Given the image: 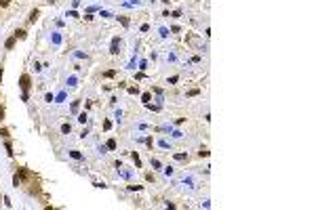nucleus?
<instances>
[{
	"label": "nucleus",
	"mask_w": 316,
	"mask_h": 210,
	"mask_svg": "<svg viewBox=\"0 0 316 210\" xmlns=\"http://www.w3.org/2000/svg\"><path fill=\"white\" fill-rule=\"evenodd\" d=\"M11 4V0H0V6H9Z\"/></svg>",
	"instance_id": "nucleus-10"
},
{
	"label": "nucleus",
	"mask_w": 316,
	"mask_h": 210,
	"mask_svg": "<svg viewBox=\"0 0 316 210\" xmlns=\"http://www.w3.org/2000/svg\"><path fill=\"white\" fill-rule=\"evenodd\" d=\"M36 19H38V11H32V15H30V23H34Z\"/></svg>",
	"instance_id": "nucleus-3"
},
{
	"label": "nucleus",
	"mask_w": 316,
	"mask_h": 210,
	"mask_svg": "<svg viewBox=\"0 0 316 210\" xmlns=\"http://www.w3.org/2000/svg\"><path fill=\"white\" fill-rule=\"evenodd\" d=\"M13 46H15V36H13V38H9V40H6V48H13Z\"/></svg>",
	"instance_id": "nucleus-4"
},
{
	"label": "nucleus",
	"mask_w": 316,
	"mask_h": 210,
	"mask_svg": "<svg viewBox=\"0 0 316 210\" xmlns=\"http://www.w3.org/2000/svg\"><path fill=\"white\" fill-rule=\"evenodd\" d=\"M21 88H23V91L30 88V76H21Z\"/></svg>",
	"instance_id": "nucleus-1"
},
{
	"label": "nucleus",
	"mask_w": 316,
	"mask_h": 210,
	"mask_svg": "<svg viewBox=\"0 0 316 210\" xmlns=\"http://www.w3.org/2000/svg\"><path fill=\"white\" fill-rule=\"evenodd\" d=\"M107 149H116V141H114V139L107 141Z\"/></svg>",
	"instance_id": "nucleus-5"
},
{
	"label": "nucleus",
	"mask_w": 316,
	"mask_h": 210,
	"mask_svg": "<svg viewBox=\"0 0 316 210\" xmlns=\"http://www.w3.org/2000/svg\"><path fill=\"white\" fill-rule=\"evenodd\" d=\"M2 118H4V109L0 107V120H2Z\"/></svg>",
	"instance_id": "nucleus-11"
},
{
	"label": "nucleus",
	"mask_w": 316,
	"mask_h": 210,
	"mask_svg": "<svg viewBox=\"0 0 316 210\" xmlns=\"http://www.w3.org/2000/svg\"><path fill=\"white\" fill-rule=\"evenodd\" d=\"M25 36H27V34H25V30H17V32H15V38H21V40H23Z\"/></svg>",
	"instance_id": "nucleus-2"
},
{
	"label": "nucleus",
	"mask_w": 316,
	"mask_h": 210,
	"mask_svg": "<svg viewBox=\"0 0 316 210\" xmlns=\"http://www.w3.org/2000/svg\"><path fill=\"white\" fill-rule=\"evenodd\" d=\"M0 80H2V70H0Z\"/></svg>",
	"instance_id": "nucleus-12"
},
{
	"label": "nucleus",
	"mask_w": 316,
	"mask_h": 210,
	"mask_svg": "<svg viewBox=\"0 0 316 210\" xmlns=\"http://www.w3.org/2000/svg\"><path fill=\"white\" fill-rule=\"evenodd\" d=\"M112 53H118V40L112 42Z\"/></svg>",
	"instance_id": "nucleus-7"
},
{
	"label": "nucleus",
	"mask_w": 316,
	"mask_h": 210,
	"mask_svg": "<svg viewBox=\"0 0 316 210\" xmlns=\"http://www.w3.org/2000/svg\"><path fill=\"white\" fill-rule=\"evenodd\" d=\"M133 160H135V164H137V166H139V164H141V162H139V155H137V153H135V151H133Z\"/></svg>",
	"instance_id": "nucleus-9"
},
{
	"label": "nucleus",
	"mask_w": 316,
	"mask_h": 210,
	"mask_svg": "<svg viewBox=\"0 0 316 210\" xmlns=\"http://www.w3.org/2000/svg\"><path fill=\"white\" fill-rule=\"evenodd\" d=\"M0 137H9V130H6V128H0Z\"/></svg>",
	"instance_id": "nucleus-8"
},
{
	"label": "nucleus",
	"mask_w": 316,
	"mask_h": 210,
	"mask_svg": "<svg viewBox=\"0 0 316 210\" xmlns=\"http://www.w3.org/2000/svg\"><path fill=\"white\" fill-rule=\"evenodd\" d=\"M61 132L68 135V132H70V124H63V126H61Z\"/></svg>",
	"instance_id": "nucleus-6"
}]
</instances>
